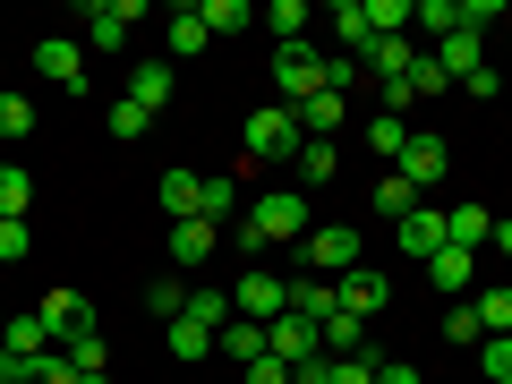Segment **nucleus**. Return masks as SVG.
<instances>
[{
    "label": "nucleus",
    "mask_w": 512,
    "mask_h": 384,
    "mask_svg": "<svg viewBox=\"0 0 512 384\" xmlns=\"http://www.w3.org/2000/svg\"><path fill=\"white\" fill-rule=\"evenodd\" d=\"M384 299H393V282H384L376 265H350V274L333 282V308H342V316H359V325H367V316H384Z\"/></svg>",
    "instance_id": "0eeeda50"
},
{
    "label": "nucleus",
    "mask_w": 512,
    "mask_h": 384,
    "mask_svg": "<svg viewBox=\"0 0 512 384\" xmlns=\"http://www.w3.org/2000/svg\"><path fill=\"white\" fill-rule=\"evenodd\" d=\"M367 26L376 35H410V0H367Z\"/></svg>",
    "instance_id": "37998d69"
},
{
    "label": "nucleus",
    "mask_w": 512,
    "mask_h": 384,
    "mask_svg": "<svg viewBox=\"0 0 512 384\" xmlns=\"http://www.w3.org/2000/svg\"><path fill=\"white\" fill-rule=\"evenodd\" d=\"M35 316H43V333H52V350H69L77 333H94V308H86L77 291H43V299H35Z\"/></svg>",
    "instance_id": "1a4fd4ad"
},
{
    "label": "nucleus",
    "mask_w": 512,
    "mask_h": 384,
    "mask_svg": "<svg viewBox=\"0 0 512 384\" xmlns=\"http://www.w3.org/2000/svg\"><path fill=\"white\" fill-rule=\"evenodd\" d=\"M265 350H274V359H282V367H308V359H316V350H325V333H316V325H308V316H291V308H282V316H274V325H265Z\"/></svg>",
    "instance_id": "9d476101"
},
{
    "label": "nucleus",
    "mask_w": 512,
    "mask_h": 384,
    "mask_svg": "<svg viewBox=\"0 0 512 384\" xmlns=\"http://www.w3.org/2000/svg\"><path fill=\"white\" fill-rule=\"evenodd\" d=\"M146 308L163 316V325H180V316H188V282H180V274H154V282H146Z\"/></svg>",
    "instance_id": "2f4dec72"
},
{
    "label": "nucleus",
    "mask_w": 512,
    "mask_h": 384,
    "mask_svg": "<svg viewBox=\"0 0 512 384\" xmlns=\"http://www.w3.org/2000/svg\"><path fill=\"white\" fill-rule=\"evenodd\" d=\"M325 35L342 43L350 60H359L367 43H376V26H367V0H333V9H325Z\"/></svg>",
    "instance_id": "ddd939ff"
},
{
    "label": "nucleus",
    "mask_w": 512,
    "mask_h": 384,
    "mask_svg": "<svg viewBox=\"0 0 512 384\" xmlns=\"http://www.w3.org/2000/svg\"><path fill=\"white\" fill-rule=\"evenodd\" d=\"M470 265H478V256H470V248H453V239H444V248L427 256V282H436L444 299H461V291H470Z\"/></svg>",
    "instance_id": "412c9836"
},
{
    "label": "nucleus",
    "mask_w": 512,
    "mask_h": 384,
    "mask_svg": "<svg viewBox=\"0 0 512 384\" xmlns=\"http://www.w3.org/2000/svg\"><path fill=\"white\" fill-rule=\"evenodd\" d=\"M299 197H308V188H325L333 180V171H342V154H333V137H308V146H299Z\"/></svg>",
    "instance_id": "5701e85b"
},
{
    "label": "nucleus",
    "mask_w": 512,
    "mask_h": 384,
    "mask_svg": "<svg viewBox=\"0 0 512 384\" xmlns=\"http://www.w3.org/2000/svg\"><path fill=\"white\" fill-rule=\"evenodd\" d=\"M35 77L60 86V94H77V86H86V43H77V35H43L35 43Z\"/></svg>",
    "instance_id": "423d86ee"
},
{
    "label": "nucleus",
    "mask_w": 512,
    "mask_h": 384,
    "mask_svg": "<svg viewBox=\"0 0 512 384\" xmlns=\"http://www.w3.org/2000/svg\"><path fill=\"white\" fill-rule=\"evenodd\" d=\"M137 18H146V0H94L86 9V52H120Z\"/></svg>",
    "instance_id": "6e6552de"
},
{
    "label": "nucleus",
    "mask_w": 512,
    "mask_h": 384,
    "mask_svg": "<svg viewBox=\"0 0 512 384\" xmlns=\"http://www.w3.org/2000/svg\"><path fill=\"white\" fill-rule=\"evenodd\" d=\"M214 248H222V222H205V214L171 222V274H197V265H205Z\"/></svg>",
    "instance_id": "9b49d317"
},
{
    "label": "nucleus",
    "mask_w": 512,
    "mask_h": 384,
    "mask_svg": "<svg viewBox=\"0 0 512 384\" xmlns=\"http://www.w3.org/2000/svg\"><path fill=\"white\" fill-rule=\"evenodd\" d=\"M376 214L384 222H410V214H419V188H410L402 171H384V180H376Z\"/></svg>",
    "instance_id": "c756f323"
},
{
    "label": "nucleus",
    "mask_w": 512,
    "mask_h": 384,
    "mask_svg": "<svg viewBox=\"0 0 512 384\" xmlns=\"http://www.w3.org/2000/svg\"><path fill=\"white\" fill-rule=\"evenodd\" d=\"M291 120H299V137H333V128L350 120V103H342V94H333V86H316L308 103H291Z\"/></svg>",
    "instance_id": "dca6fc26"
},
{
    "label": "nucleus",
    "mask_w": 512,
    "mask_h": 384,
    "mask_svg": "<svg viewBox=\"0 0 512 384\" xmlns=\"http://www.w3.org/2000/svg\"><path fill=\"white\" fill-rule=\"evenodd\" d=\"M197 18H205V35H248L256 9H248V0H197Z\"/></svg>",
    "instance_id": "cd10ccee"
},
{
    "label": "nucleus",
    "mask_w": 512,
    "mask_h": 384,
    "mask_svg": "<svg viewBox=\"0 0 512 384\" xmlns=\"http://www.w3.org/2000/svg\"><path fill=\"white\" fill-rule=\"evenodd\" d=\"M239 376H248V384H291V367H282L274 350H265V359H256V367H239Z\"/></svg>",
    "instance_id": "09e8293b"
},
{
    "label": "nucleus",
    "mask_w": 512,
    "mask_h": 384,
    "mask_svg": "<svg viewBox=\"0 0 512 384\" xmlns=\"http://www.w3.org/2000/svg\"><path fill=\"white\" fill-rule=\"evenodd\" d=\"M146 111H137V103H128V94H120V103H111V137H120V146H137V137H146Z\"/></svg>",
    "instance_id": "a18cd8bd"
},
{
    "label": "nucleus",
    "mask_w": 512,
    "mask_h": 384,
    "mask_svg": "<svg viewBox=\"0 0 512 384\" xmlns=\"http://www.w3.org/2000/svg\"><path fill=\"white\" fill-rule=\"evenodd\" d=\"M282 308H291V282H274V274H256V265H248V274L231 282V316H248V325H274Z\"/></svg>",
    "instance_id": "39448f33"
},
{
    "label": "nucleus",
    "mask_w": 512,
    "mask_h": 384,
    "mask_svg": "<svg viewBox=\"0 0 512 384\" xmlns=\"http://www.w3.org/2000/svg\"><path fill=\"white\" fill-rule=\"evenodd\" d=\"M205 43H214V35H205V18H197V0H188V9H171V35H163V60H171V69H180V60H197Z\"/></svg>",
    "instance_id": "f3484780"
},
{
    "label": "nucleus",
    "mask_w": 512,
    "mask_h": 384,
    "mask_svg": "<svg viewBox=\"0 0 512 384\" xmlns=\"http://www.w3.org/2000/svg\"><path fill=\"white\" fill-rule=\"evenodd\" d=\"M410 137H419V128H410L402 111H376V120H367V146H376L384 163H402V154H410Z\"/></svg>",
    "instance_id": "393cba45"
},
{
    "label": "nucleus",
    "mask_w": 512,
    "mask_h": 384,
    "mask_svg": "<svg viewBox=\"0 0 512 384\" xmlns=\"http://www.w3.org/2000/svg\"><path fill=\"white\" fill-rule=\"evenodd\" d=\"M478 376H487V384H512V333H487V342H478Z\"/></svg>",
    "instance_id": "c9c22d12"
},
{
    "label": "nucleus",
    "mask_w": 512,
    "mask_h": 384,
    "mask_svg": "<svg viewBox=\"0 0 512 384\" xmlns=\"http://www.w3.org/2000/svg\"><path fill=\"white\" fill-rule=\"evenodd\" d=\"M214 350H222V359H239V367H256V359H265V325H248V316H231V325L214 333Z\"/></svg>",
    "instance_id": "b1692460"
},
{
    "label": "nucleus",
    "mask_w": 512,
    "mask_h": 384,
    "mask_svg": "<svg viewBox=\"0 0 512 384\" xmlns=\"http://www.w3.org/2000/svg\"><path fill=\"white\" fill-rule=\"evenodd\" d=\"M393 171H402L410 188H436L444 171H453V154H444V137H410V154H402V163H393Z\"/></svg>",
    "instance_id": "2eb2a0df"
},
{
    "label": "nucleus",
    "mask_w": 512,
    "mask_h": 384,
    "mask_svg": "<svg viewBox=\"0 0 512 384\" xmlns=\"http://www.w3.org/2000/svg\"><path fill=\"white\" fill-rule=\"evenodd\" d=\"M0 342L18 350V359H52V333H43V316H35V308L9 316V325H0Z\"/></svg>",
    "instance_id": "bb28decb"
},
{
    "label": "nucleus",
    "mask_w": 512,
    "mask_h": 384,
    "mask_svg": "<svg viewBox=\"0 0 512 384\" xmlns=\"http://www.w3.org/2000/svg\"><path fill=\"white\" fill-rule=\"evenodd\" d=\"M495 248H504V256H512V222H495Z\"/></svg>",
    "instance_id": "603ef678"
},
{
    "label": "nucleus",
    "mask_w": 512,
    "mask_h": 384,
    "mask_svg": "<svg viewBox=\"0 0 512 384\" xmlns=\"http://www.w3.org/2000/svg\"><path fill=\"white\" fill-rule=\"evenodd\" d=\"M299 248H308V274H325V282H342L350 265H367L350 222H308V239H299Z\"/></svg>",
    "instance_id": "7ed1b4c3"
},
{
    "label": "nucleus",
    "mask_w": 512,
    "mask_h": 384,
    "mask_svg": "<svg viewBox=\"0 0 512 384\" xmlns=\"http://www.w3.org/2000/svg\"><path fill=\"white\" fill-rule=\"evenodd\" d=\"M171 359H188V367H197V359H214V333L180 316V325H171Z\"/></svg>",
    "instance_id": "4c0bfd02"
},
{
    "label": "nucleus",
    "mask_w": 512,
    "mask_h": 384,
    "mask_svg": "<svg viewBox=\"0 0 512 384\" xmlns=\"http://www.w3.org/2000/svg\"><path fill=\"white\" fill-rule=\"evenodd\" d=\"M256 26H265L274 43H308V0H274V9H265Z\"/></svg>",
    "instance_id": "c85d7f7f"
},
{
    "label": "nucleus",
    "mask_w": 512,
    "mask_h": 384,
    "mask_svg": "<svg viewBox=\"0 0 512 384\" xmlns=\"http://www.w3.org/2000/svg\"><path fill=\"white\" fill-rule=\"evenodd\" d=\"M436 69H444V77H453V86H470V77H478V69H487V43H478V35H470V26H453V35H444V43H436Z\"/></svg>",
    "instance_id": "f8f14e48"
},
{
    "label": "nucleus",
    "mask_w": 512,
    "mask_h": 384,
    "mask_svg": "<svg viewBox=\"0 0 512 384\" xmlns=\"http://www.w3.org/2000/svg\"><path fill=\"white\" fill-rule=\"evenodd\" d=\"M26 205H35V180L18 163H0V222H26Z\"/></svg>",
    "instance_id": "473e14b6"
},
{
    "label": "nucleus",
    "mask_w": 512,
    "mask_h": 384,
    "mask_svg": "<svg viewBox=\"0 0 512 384\" xmlns=\"http://www.w3.org/2000/svg\"><path fill=\"white\" fill-rule=\"evenodd\" d=\"M188 325L222 333V325H231V291H197V282H188Z\"/></svg>",
    "instance_id": "72a5a7b5"
},
{
    "label": "nucleus",
    "mask_w": 512,
    "mask_h": 384,
    "mask_svg": "<svg viewBox=\"0 0 512 384\" xmlns=\"http://www.w3.org/2000/svg\"><path fill=\"white\" fill-rule=\"evenodd\" d=\"M26 384H77V367H69V350H52V359H35V376Z\"/></svg>",
    "instance_id": "49530a36"
},
{
    "label": "nucleus",
    "mask_w": 512,
    "mask_h": 384,
    "mask_svg": "<svg viewBox=\"0 0 512 384\" xmlns=\"http://www.w3.org/2000/svg\"><path fill=\"white\" fill-rule=\"evenodd\" d=\"M205 222H231L239 214V180H205V205H197Z\"/></svg>",
    "instance_id": "79ce46f5"
},
{
    "label": "nucleus",
    "mask_w": 512,
    "mask_h": 384,
    "mask_svg": "<svg viewBox=\"0 0 512 384\" xmlns=\"http://www.w3.org/2000/svg\"><path fill=\"white\" fill-rule=\"evenodd\" d=\"M26 376H35V359H18V350L0 342V384H26Z\"/></svg>",
    "instance_id": "8fccbe9b"
},
{
    "label": "nucleus",
    "mask_w": 512,
    "mask_h": 384,
    "mask_svg": "<svg viewBox=\"0 0 512 384\" xmlns=\"http://www.w3.org/2000/svg\"><path fill=\"white\" fill-rule=\"evenodd\" d=\"M376 359H384V350H359V359H325V384H376Z\"/></svg>",
    "instance_id": "ea45409f"
},
{
    "label": "nucleus",
    "mask_w": 512,
    "mask_h": 384,
    "mask_svg": "<svg viewBox=\"0 0 512 384\" xmlns=\"http://www.w3.org/2000/svg\"><path fill=\"white\" fill-rule=\"evenodd\" d=\"M359 350H367V325L333 308V316H325V359H359Z\"/></svg>",
    "instance_id": "7c9ffc66"
},
{
    "label": "nucleus",
    "mask_w": 512,
    "mask_h": 384,
    "mask_svg": "<svg viewBox=\"0 0 512 384\" xmlns=\"http://www.w3.org/2000/svg\"><path fill=\"white\" fill-rule=\"evenodd\" d=\"M0 325H9V316H0Z\"/></svg>",
    "instance_id": "864d4df0"
},
{
    "label": "nucleus",
    "mask_w": 512,
    "mask_h": 384,
    "mask_svg": "<svg viewBox=\"0 0 512 384\" xmlns=\"http://www.w3.org/2000/svg\"><path fill=\"white\" fill-rule=\"evenodd\" d=\"M26 248H35V239H26V222H0V265H26Z\"/></svg>",
    "instance_id": "de8ad7c7"
},
{
    "label": "nucleus",
    "mask_w": 512,
    "mask_h": 384,
    "mask_svg": "<svg viewBox=\"0 0 512 384\" xmlns=\"http://www.w3.org/2000/svg\"><path fill=\"white\" fill-rule=\"evenodd\" d=\"M427 94H453V77L436 69V52H419V69H410V103H427Z\"/></svg>",
    "instance_id": "a19ab883"
},
{
    "label": "nucleus",
    "mask_w": 512,
    "mask_h": 384,
    "mask_svg": "<svg viewBox=\"0 0 512 384\" xmlns=\"http://www.w3.org/2000/svg\"><path fill=\"white\" fill-rule=\"evenodd\" d=\"M222 239H239V248H274V239H308V197L299 188H265V197L239 214V231H222Z\"/></svg>",
    "instance_id": "f257e3e1"
},
{
    "label": "nucleus",
    "mask_w": 512,
    "mask_h": 384,
    "mask_svg": "<svg viewBox=\"0 0 512 384\" xmlns=\"http://www.w3.org/2000/svg\"><path fill=\"white\" fill-rule=\"evenodd\" d=\"M197 205H205V171L171 163V171H163V214H171V222H188V214H197Z\"/></svg>",
    "instance_id": "aec40b11"
},
{
    "label": "nucleus",
    "mask_w": 512,
    "mask_h": 384,
    "mask_svg": "<svg viewBox=\"0 0 512 384\" xmlns=\"http://www.w3.org/2000/svg\"><path fill=\"white\" fill-rule=\"evenodd\" d=\"M444 342H453V350H478V342H487V325H478L470 299H461V308H444Z\"/></svg>",
    "instance_id": "f704fd0d"
},
{
    "label": "nucleus",
    "mask_w": 512,
    "mask_h": 384,
    "mask_svg": "<svg viewBox=\"0 0 512 384\" xmlns=\"http://www.w3.org/2000/svg\"><path fill=\"white\" fill-rule=\"evenodd\" d=\"M393 239H402V248H410V256H419V265H427V256L444 248V214H436V205H419V214H410V222H393Z\"/></svg>",
    "instance_id": "4be33fe9"
},
{
    "label": "nucleus",
    "mask_w": 512,
    "mask_h": 384,
    "mask_svg": "<svg viewBox=\"0 0 512 384\" xmlns=\"http://www.w3.org/2000/svg\"><path fill=\"white\" fill-rule=\"evenodd\" d=\"M359 69H376L384 86H393V77H410V69H419V52H410V35H376V43L359 52Z\"/></svg>",
    "instance_id": "a211bd4d"
},
{
    "label": "nucleus",
    "mask_w": 512,
    "mask_h": 384,
    "mask_svg": "<svg viewBox=\"0 0 512 384\" xmlns=\"http://www.w3.org/2000/svg\"><path fill=\"white\" fill-rule=\"evenodd\" d=\"M274 86H282V103H308L325 86V52L316 43H274Z\"/></svg>",
    "instance_id": "20e7f679"
},
{
    "label": "nucleus",
    "mask_w": 512,
    "mask_h": 384,
    "mask_svg": "<svg viewBox=\"0 0 512 384\" xmlns=\"http://www.w3.org/2000/svg\"><path fill=\"white\" fill-rule=\"evenodd\" d=\"M410 26H427V35H453V26H461V9H453V0H410Z\"/></svg>",
    "instance_id": "e433bc0d"
},
{
    "label": "nucleus",
    "mask_w": 512,
    "mask_h": 384,
    "mask_svg": "<svg viewBox=\"0 0 512 384\" xmlns=\"http://www.w3.org/2000/svg\"><path fill=\"white\" fill-rule=\"evenodd\" d=\"M444 239H453V248H487V239H495V214H487V205H470V197H461L453 205V214H444Z\"/></svg>",
    "instance_id": "6ab92c4d"
},
{
    "label": "nucleus",
    "mask_w": 512,
    "mask_h": 384,
    "mask_svg": "<svg viewBox=\"0 0 512 384\" xmlns=\"http://www.w3.org/2000/svg\"><path fill=\"white\" fill-rule=\"evenodd\" d=\"M291 316H308V325L325 333V316H333V282H325V274H299V282H291Z\"/></svg>",
    "instance_id": "a878e982"
},
{
    "label": "nucleus",
    "mask_w": 512,
    "mask_h": 384,
    "mask_svg": "<svg viewBox=\"0 0 512 384\" xmlns=\"http://www.w3.org/2000/svg\"><path fill=\"white\" fill-rule=\"evenodd\" d=\"M376 384H419V367H402V359H376Z\"/></svg>",
    "instance_id": "3c124183"
},
{
    "label": "nucleus",
    "mask_w": 512,
    "mask_h": 384,
    "mask_svg": "<svg viewBox=\"0 0 512 384\" xmlns=\"http://www.w3.org/2000/svg\"><path fill=\"white\" fill-rule=\"evenodd\" d=\"M26 128H35V103H26V94H0V137H9V146H18Z\"/></svg>",
    "instance_id": "c03bdc74"
},
{
    "label": "nucleus",
    "mask_w": 512,
    "mask_h": 384,
    "mask_svg": "<svg viewBox=\"0 0 512 384\" xmlns=\"http://www.w3.org/2000/svg\"><path fill=\"white\" fill-rule=\"evenodd\" d=\"M470 308H478V325H487V333H512V282H504V291H478Z\"/></svg>",
    "instance_id": "58836bf2"
},
{
    "label": "nucleus",
    "mask_w": 512,
    "mask_h": 384,
    "mask_svg": "<svg viewBox=\"0 0 512 384\" xmlns=\"http://www.w3.org/2000/svg\"><path fill=\"white\" fill-rule=\"evenodd\" d=\"M299 120H291V103H256L248 111V163H299Z\"/></svg>",
    "instance_id": "f03ea898"
},
{
    "label": "nucleus",
    "mask_w": 512,
    "mask_h": 384,
    "mask_svg": "<svg viewBox=\"0 0 512 384\" xmlns=\"http://www.w3.org/2000/svg\"><path fill=\"white\" fill-rule=\"evenodd\" d=\"M171 77H180V69H171V60H137V69H128V103H137V111H146V120H154V111L171 103Z\"/></svg>",
    "instance_id": "4468645a"
}]
</instances>
